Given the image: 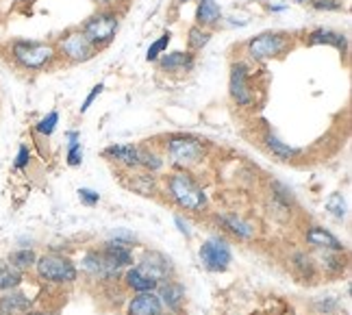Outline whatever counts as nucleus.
<instances>
[{
    "label": "nucleus",
    "mask_w": 352,
    "mask_h": 315,
    "mask_svg": "<svg viewBox=\"0 0 352 315\" xmlns=\"http://www.w3.org/2000/svg\"><path fill=\"white\" fill-rule=\"evenodd\" d=\"M168 196L183 211L200 213L207 209V194L187 172H174L168 176Z\"/></svg>",
    "instance_id": "nucleus-1"
},
{
    "label": "nucleus",
    "mask_w": 352,
    "mask_h": 315,
    "mask_svg": "<svg viewBox=\"0 0 352 315\" xmlns=\"http://www.w3.org/2000/svg\"><path fill=\"white\" fill-rule=\"evenodd\" d=\"M11 57L20 67L29 72H39L48 67L57 57V48L46 42H31V39H18L11 44Z\"/></svg>",
    "instance_id": "nucleus-2"
},
{
    "label": "nucleus",
    "mask_w": 352,
    "mask_h": 315,
    "mask_svg": "<svg viewBox=\"0 0 352 315\" xmlns=\"http://www.w3.org/2000/svg\"><path fill=\"white\" fill-rule=\"evenodd\" d=\"M118 29H120V16L113 9H102L98 13H94L80 26V31H83V35L89 39V44L96 50L109 46Z\"/></svg>",
    "instance_id": "nucleus-3"
},
{
    "label": "nucleus",
    "mask_w": 352,
    "mask_h": 315,
    "mask_svg": "<svg viewBox=\"0 0 352 315\" xmlns=\"http://www.w3.org/2000/svg\"><path fill=\"white\" fill-rule=\"evenodd\" d=\"M35 272L39 279L52 285H72L78 279V270L72 263V259H67L63 254H55V252L37 257Z\"/></svg>",
    "instance_id": "nucleus-4"
},
{
    "label": "nucleus",
    "mask_w": 352,
    "mask_h": 315,
    "mask_svg": "<svg viewBox=\"0 0 352 315\" xmlns=\"http://www.w3.org/2000/svg\"><path fill=\"white\" fill-rule=\"evenodd\" d=\"M166 150H168V157L172 159L174 166H181V168H192L198 166V163L205 159V144L198 137L192 135H174L166 142Z\"/></svg>",
    "instance_id": "nucleus-5"
},
{
    "label": "nucleus",
    "mask_w": 352,
    "mask_h": 315,
    "mask_svg": "<svg viewBox=\"0 0 352 315\" xmlns=\"http://www.w3.org/2000/svg\"><path fill=\"white\" fill-rule=\"evenodd\" d=\"M292 44V39L287 33L280 31H265L261 35L252 37L246 44L248 57L254 61H267V59H276L285 52Z\"/></svg>",
    "instance_id": "nucleus-6"
},
{
    "label": "nucleus",
    "mask_w": 352,
    "mask_h": 315,
    "mask_svg": "<svg viewBox=\"0 0 352 315\" xmlns=\"http://www.w3.org/2000/svg\"><path fill=\"white\" fill-rule=\"evenodd\" d=\"M59 50L70 63H85L96 54V48L89 44V39L83 35L80 29H72L63 33L59 37Z\"/></svg>",
    "instance_id": "nucleus-7"
},
{
    "label": "nucleus",
    "mask_w": 352,
    "mask_h": 315,
    "mask_svg": "<svg viewBox=\"0 0 352 315\" xmlns=\"http://www.w3.org/2000/svg\"><path fill=\"white\" fill-rule=\"evenodd\" d=\"M200 261L209 272H224L233 261L231 246L222 237H211L200 246Z\"/></svg>",
    "instance_id": "nucleus-8"
},
{
    "label": "nucleus",
    "mask_w": 352,
    "mask_h": 315,
    "mask_svg": "<svg viewBox=\"0 0 352 315\" xmlns=\"http://www.w3.org/2000/svg\"><path fill=\"white\" fill-rule=\"evenodd\" d=\"M228 91H231L233 100L239 107H250L252 105V91L248 85V65L246 63H233L231 65V76H228Z\"/></svg>",
    "instance_id": "nucleus-9"
},
{
    "label": "nucleus",
    "mask_w": 352,
    "mask_h": 315,
    "mask_svg": "<svg viewBox=\"0 0 352 315\" xmlns=\"http://www.w3.org/2000/svg\"><path fill=\"white\" fill-rule=\"evenodd\" d=\"M131 241L126 239H120V237H113V239H107L104 246H102V257L109 261V265L118 268V270H124V268H131L135 263L133 259V252H131Z\"/></svg>",
    "instance_id": "nucleus-10"
},
{
    "label": "nucleus",
    "mask_w": 352,
    "mask_h": 315,
    "mask_svg": "<svg viewBox=\"0 0 352 315\" xmlns=\"http://www.w3.org/2000/svg\"><path fill=\"white\" fill-rule=\"evenodd\" d=\"M80 268H83L89 276L94 279H100V281H113V279H120V270L109 265V261L102 257V252L98 250H89L83 261H80Z\"/></svg>",
    "instance_id": "nucleus-11"
},
{
    "label": "nucleus",
    "mask_w": 352,
    "mask_h": 315,
    "mask_svg": "<svg viewBox=\"0 0 352 315\" xmlns=\"http://www.w3.org/2000/svg\"><path fill=\"white\" fill-rule=\"evenodd\" d=\"M140 268L148 276H153L157 283H166L172 279V263H170V259L161 252H144Z\"/></svg>",
    "instance_id": "nucleus-12"
},
{
    "label": "nucleus",
    "mask_w": 352,
    "mask_h": 315,
    "mask_svg": "<svg viewBox=\"0 0 352 315\" xmlns=\"http://www.w3.org/2000/svg\"><path fill=\"white\" fill-rule=\"evenodd\" d=\"M31 309L33 300L18 290L3 292V296H0V315H29Z\"/></svg>",
    "instance_id": "nucleus-13"
},
{
    "label": "nucleus",
    "mask_w": 352,
    "mask_h": 315,
    "mask_svg": "<svg viewBox=\"0 0 352 315\" xmlns=\"http://www.w3.org/2000/svg\"><path fill=\"white\" fill-rule=\"evenodd\" d=\"M159 300H161V307H166L168 311L172 313H179L183 309V303H185V290L181 283L176 281H166V283H159Z\"/></svg>",
    "instance_id": "nucleus-14"
},
{
    "label": "nucleus",
    "mask_w": 352,
    "mask_h": 315,
    "mask_svg": "<svg viewBox=\"0 0 352 315\" xmlns=\"http://www.w3.org/2000/svg\"><path fill=\"white\" fill-rule=\"evenodd\" d=\"M305 239L309 246H314L318 250H333V252H344V243L342 239H337L331 230L322 228V226H309L305 232Z\"/></svg>",
    "instance_id": "nucleus-15"
},
{
    "label": "nucleus",
    "mask_w": 352,
    "mask_h": 315,
    "mask_svg": "<svg viewBox=\"0 0 352 315\" xmlns=\"http://www.w3.org/2000/svg\"><path fill=\"white\" fill-rule=\"evenodd\" d=\"M307 44L309 46H333L342 54L348 52V37L340 31L333 29H316L307 35Z\"/></svg>",
    "instance_id": "nucleus-16"
},
{
    "label": "nucleus",
    "mask_w": 352,
    "mask_h": 315,
    "mask_svg": "<svg viewBox=\"0 0 352 315\" xmlns=\"http://www.w3.org/2000/svg\"><path fill=\"white\" fill-rule=\"evenodd\" d=\"M140 146H133V144H113V146H107L104 148V157L111 159L116 163H122L126 168H140Z\"/></svg>",
    "instance_id": "nucleus-17"
},
{
    "label": "nucleus",
    "mask_w": 352,
    "mask_h": 315,
    "mask_svg": "<svg viewBox=\"0 0 352 315\" xmlns=\"http://www.w3.org/2000/svg\"><path fill=\"white\" fill-rule=\"evenodd\" d=\"M159 61V67L166 72H192L194 70V54L192 52H183V50H174V52H168V54H161L157 59Z\"/></svg>",
    "instance_id": "nucleus-18"
},
{
    "label": "nucleus",
    "mask_w": 352,
    "mask_h": 315,
    "mask_svg": "<svg viewBox=\"0 0 352 315\" xmlns=\"http://www.w3.org/2000/svg\"><path fill=\"white\" fill-rule=\"evenodd\" d=\"M164 307L155 292H142L129 303V315H161Z\"/></svg>",
    "instance_id": "nucleus-19"
},
{
    "label": "nucleus",
    "mask_w": 352,
    "mask_h": 315,
    "mask_svg": "<svg viewBox=\"0 0 352 315\" xmlns=\"http://www.w3.org/2000/svg\"><path fill=\"white\" fill-rule=\"evenodd\" d=\"M222 20V7L215 0H200L196 7V26L200 29H213Z\"/></svg>",
    "instance_id": "nucleus-20"
},
{
    "label": "nucleus",
    "mask_w": 352,
    "mask_h": 315,
    "mask_svg": "<svg viewBox=\"0 0 352 315\" xmlns=\"http://www.w3.org/2000/svg\"><path fill=\"white\" fill-rule=\"evenodd\" d=\"M124 281H126V287L133 292H157V287L159 283L153 279V276H148V274L140 268V265H131V270L124 274Z\"/></svg>",
    "instance_id": "nucleus-21"
},
{
    "label": "nucleus",
    "mask_w": 352,
    "mask_h": 315,
    "mask_svg": "<svg viewBox=\"0 0 352 315\" xmlns=\"http://www.w3.org/2000/svg\"><path fill=\"white\" fill-rule=\"evenodd\" d=\"M220 222L228 232H233V235L239 239H252L256 235V228L248 220H243V217H239L235 213H222Z\"/></svg>",
    "instance_id": "nucleus-22"
},
{
    "label": "nucleus",
    "mask_w": 352,
    "mask_h": 315,
    "mask_svg": "<svg viewBox=\"0 0 352 315\" xmlns=\"http://www.w3.org/2000/svg\"><path fill=\"white\" fill-rule=\"evenodd\" d=\"M263 142H265V148L270 150V153H272L280 161H292L296 157H300V153H302V148H296V146H289L285 142H280L278 137L272 135V133H267L263 137Z\"/></svg>",
    "instance_id": "nucleus-23"
},
{
    "label": "nucleus",
    "mask_w": 352,
    "mask_h": 315,
    "mask_svg": "<svg viewBox=\"0 0 352 315\" xmlns=\"http://www.w3.org/2000/svg\"><path fill=\"white\" fill-rule=\"evenodd\" d=\"M35 261H37V254L31 248H18V250H11L7 254V263L11 268L20 270V272H26V270L35 268Z\"/></svg>",
    "instance_id": "nucleus-24"
},
{
    "label": "nucleus",
    "mask_w": 352,
    "mask_h": 315,
    "mask_svg": "<svg viewBox=\"0 0 352 315\" xmlns=\"http://www.w3.org/2000/svg\"><path fill=\"white\" fill-rule=\"evenodd\" d=\"M24 281V272L11 268L9 263L0 265V292H11V290H18Z\"/></svg>",
    "instance_id": "nucleus-25"
},
{
    "label": "nucleus",
    "mask_w": 352,
    "mask_h": 315,
    "mask_svg": "<svg viewBox=\"0 0 352 315\" xmlns=\"http://www.w3.org/2000/svg\"><path fill=\"white\" fill-rule=\"evenodd\" d=\"M292 268H294V272L298 274V276L305 279V281H311L316 276V263L307 252H296L294 259H292Z\"/></svg>",
    "instance_id": "nucleus-26"
},
{
    "label": "nucleus",
    "mask_w": 352,
    "mask_h": 315,
    "mask_svg": "<svg viewBox=\"0 0 352 315\" xmlns=\"http://www.w3.org/2000/svg\"><path fill=\"white\" fill-rule=\"evenodd\" d=\"M78 133L76 131H70L67 133V166L70 168H76L83 163V148H80V142H78Z\"/></svg>",
    "instance_id": "nucleus-27"
},
{
    "label": "nucleus",
    "mask_w": 352,
    "mask_h": 315,
    "mask_svg": "<svg viewBox=\"0 0 352 315\" xmlns=\"http://www.w3.org/2000/svg\"><path fill=\"white\" fill-rule=\"evenodd\" d=\"M211 42V31L209 29H200V26H192L187 33V44L192 50H202Z\"/></svg>",
    "instance_id": "nucleus-28"
},
{
    "label": "nucleus",
    "mask_w": 352,
    "mask_h": 315,
    "mask_svg": "<svg viewBox=\"0 0 352 315\" xmlns=\"http://www.w3.org/2000/svg\"><path fill=\"white\" fill-rule=\"evenodd\" d=\"M322 268L327 270L329 274H342L346 263L342 259V252H333V250H324L322 254Z\"/></svg>",
    "instance_id": "nucleus-29"
},
{
    "label": "nucleus",
    "mask_w": 352,
    "mask_h": 315,
    "mask_svg": "<svg viewBox=\"0 0 352 315\" xmlns=\"http://www.w3.org/2000/svg\"><path fill=\"white\" fill-rule=\"evenodd\" d=\"M170 42H172V33L166 31L164 35H161V37L157 39V42L151 44V48H148V52H146V61H157V59L161 57V54H166Z\"/></svg>",
    "instance_id": "nucleus-30"
},
{
    "label": "nucleus",
    "mask_w": 352,
    "mask_h": 315,
    "mask_svg": "<svg viewBox=\"0 0 352 315\" xmlns=\"http://www.w3.org/2000/svg\"><path fill=\"white\" fill-rule=\"evenodd\" d=\"M161 166H164V159H161L159 155H155L153 150H146V148L140 150V168L157 172V170H161Z\"/></svg>",
    "instance_id": "nucleus-31"
},
{
    "label": "nucleus",
    "mask_w": 352,
    "mask_h": 315,
    "mask_svg": "<svg viewBox=\"0 0 352 315\" xmlns=\"http://www.w3.org/2000/svg\"><path fill=\"white\" fill-rule=\"evenodd\" d=\"M57 124H59V113L57 111H50L46 118H42L35 124V131L39 133V135H44V137H50L52 133H55V129H57Z\"/></svg>",
    "instance_id": "nucleus-32"
},
{
    "label": "nucleus",
    "mask_w": 352,
    "mask_h": 315,
    "mask_svg": "<svg viewBox=\"0 0 352 315\" xmlns=\"http://www.w3.org/2000/svg\"><path fill=\"white\" fill-rule=\"evenodd\" d=\"M327 209L335 215V217H342L346 215V200H344V196L342 194H331L329 196V200H327Z\"/></svg>",
    "instance_id": "nucleus-33"
},
{
    "label": "nucleus",
    "mask_w": 352,
    "mask_h": 315,
    "mask_svg": "<svg viewBox=\"0 0 352 315\" xmlns=\"http://www.w3.org/2000/svg\"><path fill=\"white\" fill-rule=\"evenodd\" d=\"M272 198L283 202V204H287V207H292V204H294L292 189H287L283 183H272Z\"/></svg>",
    "instance_id": "nucleus-34"
},
{
    "label": "nucleus",
    "mask_w": 352,
    "mask_h": 315,
    "mask_svg": "<svg viewBox=\"0 0 352 315\" xmlns=\"http://www.w3.org/2000/svg\"><path fill=\"white\" fill-rule=\"evenodd\" d=\"M29 163H31V150H29V146H20L18 148V157H16V161H13V168L16 170H26L29 168Z\"/></svg>",
    "instance_id": "nucleus-35"
},
{
    "label": "nucleus",
    "mask_w": 352,
    "mask_h": 315,
    "mask_svg": "<svg viewBox=\"0 0 352 315\" xmlns=\"http://www.w3.org/2000/svg\"><path fill=\"white\" fill-rule=\"evenodd\" d=\"M78 198H80V202H83V204H87V207H94V204H98L100 194H98V191H94V189L80 187L78 189Z\"/></svg>",
    "instance_id": "nucleus-36"
},
{
    "label": "nucleus",
    "mask_w": 352,
    "mask_h": 315,
    "mask_svg": "<svg viewBox=\"0 0 352 315\" xmlns=\"http://www.w3.org/2000/svg\"><path fill=\"white\" fill-rule=\"evenodd\" d=\"M311 5L318 11H342L344 9L342 0H314Z\"/></svg>",
    "instance_id": "nucleus-37"
},
{
    "label": "nucleus",
    "mask_w": 352,
    "mask_h": 315,
    "mask_svg": "<svg viewBox=\"0 0 352 315\" xmlns=\"http://www.w3.org/2000/svg\"><path fill=\"white\" fill-rule=\"evenodd\" d=\"M102 89H104V85H102V83H98L96 87H91V91L87 94V98H85V102H83V105H80V113H85V111H87V109H89V107L94 105V100H96V98H98V96L102 94Z\"/></svg>",
    "instance_id": "nucleus-38"
},
{
    "label": "nucleus",
    "mask_w": 352,
    "mask_h": 315,
    "mask_svg": "<svg viewBox=\"0 0 352 315\" xmlns=\"http://www.w3.org/2000/svg\"><path fill=\"white\" fill-rule=\"evenodd\" d=\"M316 309H318V311H324V313L335 311V309H337V300H335V298L320 300V303H316Z\"/></svg>",
    "instance_id": "nucleus-39"
},
{
    "label": "nucleus",
    "mask_w": 352,
    "mask_h": 315,
    "mask_svg": "<svg viewBox=\"0 0 352 315\" xmlns=\"http://www.w3.org/2000/svg\"><path fill=\"white\" fill-rule=\"evenodd\" d=\"M174 222H176V226H179V230L183 232L185 237H192V230H189L187 222H183V217H181V215H174Z\"/></svg>",
    "instance_id": "nucleus-40"
},
{
    "label": "nucleus",
    "mask_w": 352,
    "mask_h": 315,
    "mask_svg": "<svg viewBox=\"0 0 352 315\" xmlns=\"http://www.w3.org/2000/svg\"><path fill=\"white\" fill-rule=\"evenodd\" d=\"M118 3H122V0H96V5H100V7H104V9H109V7H113V5H118Z\"/></svg>",
    "instance_id": "nucleus-41"
},
{
    "label": "nucleus",
    "mask_w": 352,
    "mask_h": 315,
    "mask_svg": "<svg viewBox=\"0 0 352 315\" xmlns=\"http://www.w3.org/2000/svg\"><path fill=\"white\" fill-rule=\"evenodd\" d=\"M294 3H300L302 5V3H309V0H294Z\"/></svg>",
    "instance_id": "nucleus-42"
},
{
    "label": "nucleus",
    "mask_w": 352,
    "mask_h": 315,
    "mask_svg": "<svg viewBox=\"0 0 352 315\" xmlns=\"http://www.w3.org/2000/svg\"><path fill=\"white\" fill-rule=\"evenodd\" d=\"M181 3H189V0H181Z\"/></svg>",
    "instance_id": "nucleus-43"
},
{
    "label": "nucleus",
    "mask_w": 352,
    "mask_h": 315,
    "mask_svg": "<svg viewBox=\"0 0 352 315\" xmlns=\"http://www.w3.org/2000/svg\"><path fill=\"white\" fill-rule=\"evenodd\" d=\"M16 3H22V0H16Z\"/></svg>",
    "instance_id": "nucleus-44"
}]
</instances>
